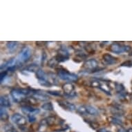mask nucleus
<instances>
[{
    "instance_id": "obj_14",
    "label": "nucleus",
    "mask_w": 132,
    "mask_h": 132,
    "mask_svg": "<svg viewBox=\"0 0 132 132\" xmlns=\"http://www.w3.org/2000/svg\"><path fill=\"white\" fill-rule=\"evenodd\" d=\"M0 103H1V107L9 108L11 106V102L10 100L9 96L7 95H1L0 98Z\"/></svg>"
},
{
    "instance_id": "obj_4",
    "label": "nucleus",
    "mask_w": 132,
    "mask_h": 132,
    "mask_svg": "<svg viewBox=\"0 0 132 132\" xmlns=\"http://www.w3.org/2000/svg\"><path fill=\"white\" fill-rule=\"evenodd\" d=\"M32 56V51L31 49L29 47H24V49H22L21 52L19 53V56H18V59H17V64L18 66L21 65V64H23L25 62L28 61L30 59V57Z\"/></svg>"
},
{
    "instance_id": "obj_11",
    "label": "nucleus",
    "mask_w": 132,
    "mask_h": 132,
    "mask_svg": "<svg viewBox=\"0 0 132 132\" xmlns=\"http://www.w3.org/2000/svg\"><path fill=\"white\" fill-rule=\"evenodd\" d=\"M32 96L33 98H35L36 100H49V95L45 93L42 92V91L39 90H33V94Z\"/></svg>"
},
{
    "instance_id": "obj_7",
    "label": "nucleus",
    "mask_w": 132,
    "mask_h": 132,
    "mask_svg": "<svg viewBox=\"0 0 132 132\" xmlns=\"http://www.w3.org/2000/svg\"><path fill=\"white\" fill-rule=\"evenodd\" d=\"M11 120L14 124L19 126V127H24L26 124V118L19 113H14L11 117Z\"/></svg>"
},
{
    "instance_id": "obj_25",
    "label": "nucleus",
    "mask_w": 132,
    "mask_h": 132,
    "mask_svg": "<svg viewBox=\"0 0 132 132\" xmlns=\"http://www.w3.org/2000/svg\"><path fill=\"white\" fill-rule=\"evenodd\" d=\"M121 66H127V67H131L132 66V60H127L125 62L121 64Z\"/></svg>"
},
{
    "instance_id": "obj_28",
    "label": "nucleus",
    "mask_w": 132,
    "mask_h": 132,
    "mask_svg": "<svg viewBox=\"0 0 132 132\" xmlns=\"http://www.w3.org/2000/svg\"><path fill=\"white\" fill-rule=\"evenodd\" d=\"M46 57H47L46 53L44 51H43L42 55V58H41V64H44V63L46 59Z\"/></svg>"
},
{
    "instance_id": "obj_12",
    "label": "nucleus",
    "mask_w": 132,
    "mask_h": 132,
    "mask_svg": "<svg viewBox=\"0 0 132 132\" xmlns=\"http://www.w3.org/2000/svg\"><path fill=\"white\" fill-rule=\"evenodd\" d=\"M57 102H58V104H59V105L60 107H62L63 109H66V110L73 111L76 109L75 106L73 104H72V103H71L69 102H68V101L58 100L57 101Z\"/></svg>"
},
{
    "instance_id": "obj_29",
    "label": "nucleus",
    "mask_w": 132,
    "mask_h": 132,
    "mask_svg": "<svg viewBox=\"0 0 132 132\" xmlns=\"http://www.w3.org/2000/svg\"><path fill=\"white\" fill-rule=\"evenodd\" d=\"M7 73L8 72L6 71H3V72H1V82H3L4 79L6 77V75H7Z\"/></svg>"
},
{
    "instance_id": "obj_24",
    "label": "nucleus",
    "mask_w": 132,
    "mask_h": 132,
    "mask_svg": "<svg viewBox=\"0 0 132 132\" xmlns=\"http://www.w3.org/2000/svg\"><path fill=\"white\" fill-rule=\"evenodd\" d=\"M47 93H48V94L55 95V96H61L62 95L60 91H48Z\"/></svg>"
},
{
    "instance_id": "obj_3",
    "label": "nucleus",
    "mask_w": 132,
    "mask_h": 132,
    "mask_svg": "<svg viewBox=\"0 0 132 132\" xmlns=\"http://www.w3.org/2000/svg\"><path fill=\"white\" fill-rule=\"evenodd\" d=\"M57 75L60 79L63 80L67 81L69 82H75L78 80V76L77 75L75 74V73H71L69 72L68 71L65 69H59L57 72Z\"/></svg>"
},
{
    "instance_id": "obj_32",
    "label": "nucleus",
    "mask_w": 132,
    "mask_h": 132,
    "mask_svg": "<svg viewBox=\"0 0 132 132\" xmlns=\"http://www.w3.org/2000/svg\"><path fill=\"white\" fill-rule=\"evenodd\" d=\"M130 55H131V56H132V53H131V54H130Z\"/></svg>"
},
{
    "instance_id": "obj_6",
    "label": "nucleus",
    "mask_w": 132,
    "mask_h": 132,
    "mask_svg": "<svg viewBox=\"0 0 132 132\" xmlns=\"http://www.w3.org/2000/svg\"><path fill=\"white\" fill-rule=\"evenodd\" d=\"M131 49H132V47L129 46L122 45V44H119L118 43H113L110 46V50L112 52L116 54L129 52V51H131Z\"/></svg>"
},
{
    "instance_id": "obj_20",
    "label": "nucleus",
    "mask_w": 132,
    "mask_h": 132,
    "mask_svg": "<svg viewBox=\"0 0 132 132\" xmlns=\"http://www.w3.org/2000/svg\"><path fill=\"white\" fill-rule=\"evenodd\" d=\"M4 132H18L17 129L11 123H7L4 127Z\"/></svg>"
},
{
    "instance_id": "obj_16",
    "label": "nucleus",
    "mask_w": 132,
    "mask_h": 132,
    "mask_svg": "<svg viewBox=\"0 0 132 132\" xmlns=\"http://www.w3.org/2000/svg\"><path fill=\"white\" fill-rule=\"evenodd\" d=\"M111 113L113 114L116 115H122L124 114V111L122 109L121 107L118 106V105H115L111 109Z\"/></svg>"
},
{
    "instance_id": "obj_19",
    "label": "nucleus",
    "mask_w": 132,
    "mask_h": 132,
    "mask_svg": "<svg viewBox=\"0 0 132 132\" xmlns=\"http://www.w3.org/2000/svg\"><path fill=\"white\" fill-rule=\"evenodd\" d=\"M0 118L1 121H6L7 120L8 118H9V115H8V113L6 111V108L1 107V110H0Z\"/></svg>"
},
{
    "instance_id": "obj_22",
    "label": "nucleus",
    "mask_w": 132,
    "mask_h": 132,
    "mask_svg": "<svg viewBox=\"0 0 132 132\" xmlns=\"http://www.w3.org/2000/svg\"><path fill=\"white\" fill-rule=\"evenodd\" d=\"M109 121L111 122L112 124H113L115 125H122V121L121 120L118 119L117 118H115V117H110L109 118Z\"/></svg>"
},
{
    "instance_id": "obj_10",
    "label": "nucleus",
    "mask_w": 132,
    "mask_h": 132,
    "mask_svg": "<svg viewBox=\"0 0 132 132\" xmlns=\"http://www.w3.org/2000/svg\"><path fill=\"white\" fill-rule=\"evenodd\" d=\"M22 112L26 115H35L39 113V109L32 107L31 105H24L21 107Z\"/></svg>"
},
{
    "instance_id": "obj_8",
    "label": "nucleus",
    "mask_w": 132,
    "mask_h": 132,
    "mask_svg": "<svg viewBox=\"0 0 132 132\" xmlns=\"http://www.w3.org/2000/svg\"><path fill=\"white\" fill-rule=\"evenodd\" d=\"M63 90L66 94V95L69 97H73L76 95V94H75L74 90L75 87L72 84L66 83L63 85Z\"/></svg>"
},
{
    "instance_id": "obj_21",
    "label": "nucleus",
    "mask_w": 132,
    "mask_h": 132,
    "mask_svg": "<svg viewBox=\"0 0 132 132\" xmlns=\"http://www.w3.org/2000/svg\"><path fill=\"white\" fill-rule=\"evenodd\" d=\"M42 109L45 110V111H51L53 110V106L51 102H46V103H44L42 105Z\"/></svg>"
},
{
    "instance_id": "obj_1",
    "label": "nucleus",
    "mask_w": 132,
    "mask_h": 132,
    "mask_svg": "<svg viewBox=\"0 0 132 132\" xmlns=\"http://www.w3.org/2000/svg\"><path fill=\"white\" fill-rule=\"evenodd\" d=\"M33 89H19L16 88L12 89L11 91V97H13V100L15 102H22L26 99V97L29 95H32Z\"/></svg>"
},
{
    "instance_id": "obj_31",
    "label": "nucleus",
    "mask_w": 132,
    "mask_h": 132,
    "mask_svg": "<svg viewBox=\"0 0 132 132\" xmlns=\"http://www.w3.org/2000/svg\"><path fill=\"white\" fill-rule=\"evenodd\" d=\"M127 132H132V129L131 128V129H129L128 131H127Z\"/></svg>"
},
{
    "instance_id": "obj_26",
    "label": "nucleus",
    "mask_w": 132,
    "mask_h": 132,
    "mask_svg": "<svg viewBox=\"0 0 132 132\" xmlns=\"http://www.w3.org/2000/svg\"><path fill=\"white\" fill-rule=\"evenodd\" d=\"M87 122L89 123V125H90L92 128L96 129L97 127H98V124L96 123V122H93V121H87Z\"/></svg>"
},
{
    "instance_id": "obj_17",
    "label": "nucleus",
    "mask_w": 132,
    "mask_h": 132,
    "mask_svg": "<svg viewBox=\"0 0 132 132\" xmlns=\"http://www.w3.org/2000/svg\"><path fill=\"white\" fill-rule=\"evenodd\" d=\"M6 47L8 49V51L10 52H14L16 51V49L18 47V42H8L6 44Z\"/></svg>"
},
{
    "instance_id": "obj_30",
    "label": "nucleus",
    "mask_w": 132,
    "mask_h": 132,
    "mask_svg": "<svg viewBox=\"0 0 132 132\" xmlns=\"http://www.w3.org/2000/svg\"><path fill=\"white\" fill-rule=\"evenodd\" d=\"M97 132H110V131H109V130H107V129L102 128V129H99V130L97 131Z\"/></svg>"
},
{
    "instance_id": "obj_23",
    "label": "nucleus",
    "mask_w": 132,
    "mask_h": 132,
    "mask_svg": "<svg viewBox=\"0 0 132 132\" xmlns=\"http://www.w3.org/2000/svg\"><path fill=\"white\" fill-rule=\"evenodd\" d=\"M57 62L56 61V59L55 57H53L52 59H51L49 61V62H48V66H49L50 67H55V66L57 65Z\"/></svg>"
},
{
    "instance_id": "obj_2",
    "label": "nucleus",
    "mask_w": 132,
    "mask_h": 132,
    "mask_svg": "<svg viewBox=\"0 0 132 132\" xmlns=\"http://www.w3.org/2000/svg\"><path fill=\"white\" fill-rule=\"evenodd\" d=\"M77 111L80 113L81 115H93L95 116L99 114V112L97 109L92 107L91 105H82L77 109Z\"/></svg>"
},
{
    "instance_id": "obj_13",
    "label": "nucleus",
    "mask_w": 132,
    "mask_h": 132,
    "mask_svg": "<svg viewBox=\"0 0 132 132\" xmlns=\"http://www.w3.org/2000/svg\"><path fill=\"white\" fill-rule=\"evenodd\" d=\"M102 58H103L104 62L108 65H112V64L117 63V59L113 56H112L110 54H108V53L104 54L102 56Z\"/></svg>"
},
{
    "instance_id": "obj_27",
    "label": "nucleus",
    "mask_w": 132,
    "mask_h": 132,
    "mask_svg": "<svg viewBox=\"0 0 132 132\" xmlns=\"http://www.w3.org/2000/svg\"><path fill=\"white\" fill-rule=\"evenodd\" d=\"M28 118L30 122H34L36 120V118H35V115H28Z\"/></svg>"
},
{
    "instance_id": "obj_5",
    "label": "nucleus",
    "mask_w": 132,
    "mask_h": 132,
    "mask_svg": "<svg viewBox=\"0 0 132 132\" xmlns=\"http://www.w3.org/2000/svg\"><path fill=\"white\" fill-rule=\"evenodd\" d=\"M36 77L38 79L39 83L44 87H51V83L48 80L47 74L41 69H39L38 71L36 72Z\"/></svg>"
},
{
    "instance_id": "obj_18",
    "label": "nucleus",
    "mask_w": 132,
    "mask_h": 132,
    "mask_svg": "<svg viewBox=\"0 0 132 132\" xmlns=\"http://www.w3.org/2000/svg\"><path fill=\"white\" fill-rule=\"evenodd\" d=\"M38 69L39 67L38 64H30L28 66H26L24 71H26V72H30V73H35V72H37L38 71Z\"/></svg>"
},
{
    "instance_id": "obj_9",
    "label": "nucleus",
    "mask_w": 132,
    "mask_h": 132,
    "mask_svg": "<svg viewBox=\"0 0 132 132\" xmlns=\"http://www.w3.org/2000/svg\"><path fill=\"white\" fill-rule=\"evenodd\" d=\"M98 66V62L96 59H90L87 60L84 64L83 68L86 71H93L96 69V68Z\"/></svg>"
},
{
    "instance_id": "obj_15",
    "label": "nucleus",
    "mask_w": 132,
    "mask_h": 132,
    "mask_svg": "<svg viewBox=\"0 0 132 132\" xmlns=\"http://www.w3.org/2000/svg\"><path fill=\"white\" fill-rule=\"evenodd\" d=\"M55 121H56V117L49 116L42 120L40 125L42 126H51L54 124Z\"/></svg>"
}]
</instances>
